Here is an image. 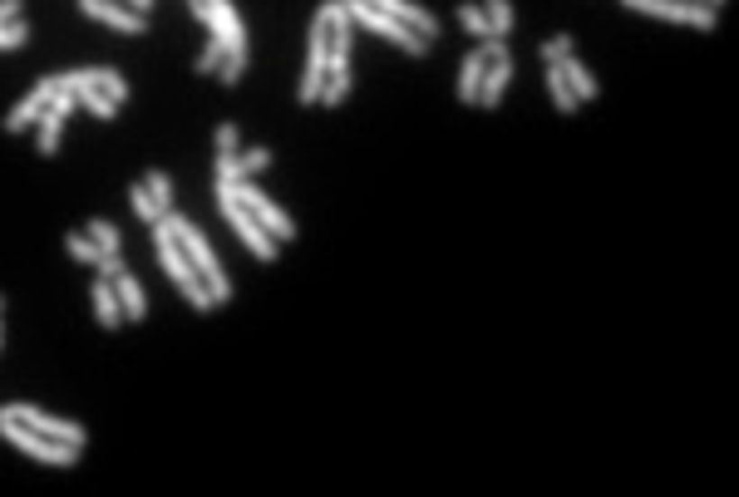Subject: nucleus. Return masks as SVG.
Segmentation results:
<instances>
[{
  "instance_id": "nucleus-26",
  "label": "nucleus",
  "mask_w": 739,
  "mask_h": 497,
  "mask_svg": "<svg viewBox=\"0 0 739 497\" xmlns=\"http://www.w3.org/2000/svg\"><path fill=\"white\" fill-rule=\"evenodd\" d=\"M345 94H351V69H345V74H325V84H321V104H325V109H335Z\"/></svg>"
},
{
  "instance_id": "nucleus-3",
  "label": "nucleus",
  "mask_w": 739,
  "mask_h": 497,
  "mask_svg": "<svg viewBox=\"0 0 739 497\" xmlns=\"http://www.w3.org/2000/svg\"><path fill=\"white\" fill-rule=\"evenodd\" d=\"M0 438H10L20 453L50 463V468H69V463H79V448H74V443H59V438H50V433L20 424V419H10V414H0Z\"/></svg>"
},
{
  "instance_id": "nucleus-37",
  "label": "nucleus",
  "mask_w": 739,
  "mask_h": 497,
  "mask_svg": "<svg viewBox=\"0 0 739 497\" xmlns=\"http://www.w3.org/2000/svg\"><path fill=\"white\" fill-rule=\"evenodd\" d=\"M0 311H5V295H0Z\"/></svg>"
},
{
  "instance_id": "nucleus-15",
  "label": "nucleus",
  "mask_w": 739,
  "mask_h": 497,
  "mask_svg": "<svg viewBox=\"0 0 739 497\" xmlns=\"http://www.w3.org/2000/svg\"><path fill=\"white\" fill-rule=\"evenodd\" d=\"M557 69H562V79H567V89H572L577 94V104H591V99H597V79H591V69L582 65V59H577V55H567V59H557Z\"/></svg>"
},
{
  "instance_id": "nucleus-34",
  "label": "nucleus",
  "mask_w": 739,
  "mask_h": 497,
  "mask_svg": "<svg viewBox=\"0 0 739 497\" xmlns=\"http://www.w3.org/2000/svg\"><path fill=\"white\" fill-rule=\"evenodd\" d=\"M20 15V0H0V25H5V20H15Z\"/></svg>"
},
{
  "instance_id": "nucleus-36",
  "label": "nucleus",
  "mask_w": 739,
  "mask_h": 497,
  "mask_svg": "<svg viewBox=\"0 0 739 497\" xmlns=\"http://www.w3.org/2000/svg\"><path fill=\"white\" fill-rule=\"evenodd\" d=\"M700 5H710V10H720V5H725V0H700Z\"/></svg>"
},
{
  "instance_id": "nucleus-28",
  "label": "nucleus",
  "mask_w": 739,
  "mask_h": 497,
  "mask_svg": "<svg viewBox=\"0 0 739 497\" xmlns=\"http://www.w3.org/2000/svg\"><path fill=\"white\" fill-rule=\"evenodd\" d=\"M20 45H30V25L25 20H5V25H0V50H20Z\"/></svg>"
},
{
  "instance_id": "nucleus-19",
  "label": "nucleus",
  "mask_w": 739,
  "mask_h": 497,
  "mask_svg": "<svg viewBox=\"0 0 739 497\" xmlns=\"http://www.w3.org/2000/svg\"><path fill=\"white\" fill-rule=\"evenodd\" d=\"M129 207H133V217H139V221H148V227H153V221L163 217V207H158V197L148 193L143 183H133V187H129Z\"/></svg>"
},
{
  "instance_id": "nucleus-29",
  "label": "nucleus",
  "mask_w": 739,
  "mask_h": 497,
  "mask_svg": "<svg viewBox=\"0 0 739 497\" xmlns=\"http://www.w3.org/2000/svg\"><path fill=\"white\" fill-rule=\"evenodd\" d=\"M459 25H463V30H469V35H473V40H483V35H493V30H488V20H483V10H479V5H459Z\"/></svg>"
},
{
  "instance_id": "nucleus-27",
  "label": "nucleus",
  "mask_w": 739,
  "mask_h": 497,
  "mask_svg": "<svg viewBox=\"0 0 739 497\" xmlns=\"http://www.w3.org/2000/svg\"><path fill=\"white\" fill-rule=\"evenodd\" d=\"M143 187L158 197V207H163V212H173V183H168V173H158V167H153V173L143 177Z\"/></svg>"
},
{
  "instance_id": "nucleus-30",
  "label": "nucleus",
  "mask_w": 739,
  "mask_h": 497,
  "mask_svg": "<svg viewBox=\"0 0 739 497\" xmlns=\"http://www.w3.org/2000/svg\"><path fill=\"white\" fill-rule=\"evenodd\" d=\"M567 55H577V40L572 35H552L543 45V65H557V59H567Z\"/></svg>"
},
{
  "instance_id": "nucleus-13",
  "label": "nucleus",
  "mask_w": 739,
  "mask_h": 497,
  "mask_svg": "<svg viewBox=\"0 0 739 497\" xmlns=\"http://www.w3.org/2000/svg\"><path fill=\"white\" fill-rule=\"evenodd\" d=\"M94 311H99L104 330H119L123 325V305H119V291H114L109 276H94Z\"/></svg>"
},
{
  "instance_id": "nucleus-24",
  "label": "nucleus",
  "mask_w": 739,
  "mask_h": 497,
  "mask_svg": "<svg viewBox=\"0 0 739 497\" xmlns=\"http://www.w3.org/2000/svg\"><path fill=\"white\" fill-rule=\"evenodd\" d=\"M483 20H488V30H493V35H508V30H513V5H508V0H483Z\"/></svg>"
},
{
  "instance_id": "nucleus-32",
  "label": "nucleus",
  "mask_w": 739,
  "mask_h": 497,
  "mask_svg": "<svg viewBox=\"0 0 739 497\" xmlns=\"http://www.w3.org/2000/svg\"><path fill=\"white\" fill-rule=\"evenodd\" d=\"M271 163V153L267 148H247V153H237V167H242V177H251V173H261V167Z\"/></svg>"
},
{
  "instance_id": "nucleus-31",
  "label": "nucleus",
  "mask_w": 739,
  "mask_h": 497,
  "mask_svg": "<svg viewBox=\"0 0 739 497\" xmlns=\"http://www.w3.org/2000/svg\"><path fill=\"white\" fill-rule=\"evenodd\" d=\"M99 89L109 94L114 104H123V99H129V79H123L119 69H104V74H99Z\"/></svg>"
},
{
  "instance_id": "nucleus-14",
  "label": "nucleus",
  "mask_w": 739,
  "mask_h": 497,
  "mask_svg": "<svg viewBox=\"0 0 739 497\" xmlns=\"http://www.w3.org/2000/svg\"><path fill=\"white\" fill-rule=\"evenodd\" d=\"M114 281V291H119V305H123V321H143L148 315V301H143V285L133 281V271L123 267L119 276H109Z\"/></svg>"
},
{
  "instance_id": "nucleus-17",
  "label": "nucleus",
  "mask_w": 739,
  "mask_h": 497,
  "mask_svg": "<svg viewBox=\"0 0 739 497\" xmlns=\"http://www.w3.org/2000/svg\"><path fill=\"white\" fill-rule=\"evenodd\" d=\"M483 69H488V55H483V50H473V55L463 59V69H459V99H463V104H473V99H479Z\"/></svg>"
},
{
  "instance_id": "nucleus-35",
  "label": "nucleus",
  "mask_w": 739,
  "mask_h": 497,
  "mask_svg": "<svg viewBox=\"0 0 739 497\" xmlns=\"http://www.w3.org/2000/svg\"><path fill=\"white\" fill-rule=\"evenodd\" d=\"M129 10H139V15H148V10H153V0H129Z\"/></svg>"
},
{
  "instance_id": "nucleus-22",
  "label": "nucleus",
  "mask_w": 739,
  "mask_h": 497,
  "mask_svg": "<svg viewBox=\"0 0 739 497\" xmlns=\"http://www.w3.org/2000/svg\"><path fill=\"white\" fill-rule=\"evenodd\" d=\"M94 237V247L104 251V257H109V251H123V237H119V227H114V221H104V217H94L89 227H84Z\"/></svg>"
},
{
  "instance_id": "nucleus-33",
  "label": "nucleus",
  "mask_w": 739,
  "mask_h": 497,
  "mask_svg": "<svg viewBox=\"0 0 739 497\" xmlns=\"http://www.w3.org/2000/svg\"><path fill=\"white\" fill-rule=\"evenodd\" d=\"M217 153H237V123H222L217 129Z\"/></svg>"
},
{
  "instance_id": "nucleus-8",
  "label": "nucleus",
  "mask_w": 739,
  "mask_h": 497,
  "mask_svg": "<svg viewBox=\"0 0 739 497\" xmlns=\"http://www.w3.org/2000/svg\"><path fill=\"white\" fill-rule=\"evenodd\" d=\"M0 414L20 419V424L50 433V438H59V443H74V448H84V438H89V433H84V424H74V419H55V414H45V409H35V404H5Z\"/></svg>"
},
{
  "instance_id": "nucleus-20",
  "label": "nucleus",
  "mask_w": 739,
  "mask_h": 497,
  "mask_svg": "<svg viewBox=\"0 0 739 497\" xmlns=\"http://www.w3.org/2000/svg\"><path fill=\"white\" fill-rule=\"evenodd\" d=\"M543 79H547V94H552V104H557V109H562V113H577V94L567 89L562 69H557V65H547V74H543Z\"/></svg>"
},
{
  "instance_id": "nucleus-18",
  "label": "nucleus",
  "mask_w": 739,
  "mask_h": 497,
  "mask_svg": "<svg viewBox=\"0 0 739 497\" xmlns=\"http://www.w3.org/2000/svg\"><path fill=\"white\" fill-rule=\"evenodd\" d=\"M242 74H247V45H227V59L217 65V79L222 89H232V84H242Z\"/></svg>"
},
{
  "instance_id": "nucleus-10",
  "label": "nucleus",
  "mask_w": 739,
  "mask_h": 497,
  "mask_svg": "<svg viewBox=\"0 0 739 497\" xmlns=\"http://www.w3.org/2000/svg\"><path fill=\"white\" fill-rule=\"evenodd\" d=\"M365 5L385 10L389 20H399V25H405V30H415V35H424V40H439V20L429 15L424 5H415V0H365Z\"/></svg>"
},
{
  "instance_id": "nucleus-12",
  "label": "nucleus",
  "mask_w": 739,
  "mask_h": 497,
  "mask_svg": "<svg viewBox=\"0 0 739 497\" xmlns=\"http://www.w3.org/2000/svg\"><path fill=\"white\" fill-rule=\"evenodd\" d=\"M508 79H513V50H503V55H493L488 59V69H483V84H479V109H498V99H503V89H508Z\"/></svg>"
},
{
  "instance_id": "nucleus-21",
  "label": "nucleus",
  "mask_w": 739,
  "mask_h": 497,
  "mask_svg": "<svg viewBox=\"0 0 739 497\" xmlns=\"http://www.w3.org/2000/svg\"><path fill=\"white\" fill-rule=\"evenodd\" d=\"M74 99L84 104V109L89 113H99V119H114V113H119V104L109 99V94L104 89H94V84H84V89H74Z\"/></svg>"
},
{
  "instance_id": "nucleus-6",
  "label": "nucleus",
  "mask_w": 739,
  "mask_h": 497,
  "mask_svg": "<svg viewBox=\"0 0 739 497\" xmlns=\"http://www.w3.org/2000/svg\"><path fill=\"white\" fill-rule=\"evenodd\" d=\"M227 193H232V197H237V203H242V207H247V212H251V217H257V221H261V227H267V231H271V237H277V241H291V237H296V221H291L287 212H281V207H277V203H267V197H261V193H257V187H251V183H247V177H242V183H227Z\"/></svg>"
},
{
  "instance_id": "nucleus-23",
  "label": "nucleus",
  "mask_w": 739,
  "mask_h": 497,
  "mask_svg": "<svg viewBox=\"0 0 739 497\" xmlns=\"http://www.w3.org/2000/svg\"><path fill=\"white\" fill-rule=\"evenodd\" d=\"M65 247H69V257H74V261H89V267H99V261H104V251L94 247L89 231H65Z\"/></svg>"
},
{
  "instance_id": "nucleus-7",
  "label": "nucleus",
  "mask_w": 739,
  "mask_h": 497,
  "mask_svg": "<svg viewBox=\"0 0 739 497\" xmlns=\"http://www.w3.org/2000/svg\"><path fill=\"white\" fill-rule=\"evenodd\" d=\"M631 10L641 15H661V20H675V25H695V30H715V10L700 5V0H626Z\"/></svg>"
},
{
  "instance_id": "nucleus-4",
  "label": "nucleus",
  "mask_w": 739,
  "mask_h": 497,
  "mask_svg": "<svg viewBox=\"0 0 739 497\" xmlns=\"http://www.w3.org/2000/svg\"><path fill=\"white\" fill-rule=\"evenodd\" d=\"M217 212H222V217H227V221H232V231H237V237H242V241H247V251H251V257H261V261H277V251H281V241H277V237H271V231H267V227H261V221H257V217H251V212H247V207H242V203H237V197H232V193H227V183H217Z\"/></svg>"
},
{
  "instance_id": "nucleus-2",
  "label": "nucleus",
  "mask_w": 739,
  "mask_h": 497,
  "mask_svg": "<svg viewBox=\"0 0 739 497\" xmlns=\"http://www.w3.org/2000/svg\"><path fill=\"white\" fill-rule=\"evenodd\" d=\"M153 247H158V261H163V271H168V281L178 285V291L187 295V305L193 311H213V295H207V285L203 276L193 271V261L183 257V247H178V237L163 227V217L153 221Z\"/></svg>"
},
{
  "instance_id": "nucleus-11",
  "label": "nucleus",
  "mask_w": 739,
  "mask_h": 497,
  "mask_svg": "<svg viewBox=\"0 0 739 497\" xmlns=\"http://www.w3.org/2000/svg\"><path fill=\"white\" fill-rule=\"evenodd\" d=\"M79 10L89 20H99V25L123 30V35H143L148 30V15H139V10H129V5H114V0H79Z\"/></svg>"
},
{
  "instance_id": "nucleus-9",
  "label": "nucleus",
  "mask_w": 739,
  "mask_h": 497,
  "mask_svg": "<svg viewBox=\"0 0 739 497\" xmlns=\"http://www.w3.org/2000/svg\"><path fill=\"white\" fill-rule=\"evenodd\" d=\"M55 89H59V74H50V79H40V84H35V89H30V94H25V99H20V104H15V109H10V113H5V133H25V129H30V123H35V119H40V113H45V109H50V99H55Z\"/></svg>"
},
{
  "instance_id": "nucleus-16",
  "label": "nucleus",
  "mask_w": 739,
  "mask_h": 497,
  "mask_svg": "<svg viewBox=\"0 0 739 497\" xmlns=\"http://www.w3.org/2000/svg\"><path fill=\"white\" fill-rule=\"evenodd\" d=\"M65 119H69V113H65V109H55V104H50V109L35 119V148H40L45 158H55L59 133H65Z\"/></svg>"
},
{
  "instance_id": "nucleus-25",
  "label": "nucleus",
  "mask_w": 739,
  "mask_h": 497,
  "mask_svg": "<svg viewBox=\"0 0 739 497\" xmlns=\"http://www.w3.org/2000/svg\"><path fill=\"white\" fill-rule=\"evenodd\" d=\"M227 59V40L222 35H207V45H203V55H197V74H217V65Z\"/></svg>"
},
{
  "instance_id": "nucleus-5",
  "label": "nucleus",
  "mask_w": 739,
  "mask_h": 497,
  "mask_svg": "<svg viewBox=\"0 0 739 497\" xmlns=\"http://www.w3.org/2000/svg\"><path fill=\"white\" fill-rule=\"evenodd\" d=\"M345 15L351 20H360L365 30H375V35H385V40H395L405 55H429V40H419L415 30H405L399 20H389L385 10H375V5H365V0H345Z\"/></svg>"
},
{
  "instance_id": "nucleus-1",
  "label": "nucleus",
  "mask_w": 739,
  "mask_h": 497,
  "mask_svg": "<svg viewBox=\"0 0 739 497\" xmlns=\"http://www.w3.org/2000/svg\"><path fill=\"white\" fill-rule=\"evenodd\" d=\"M163 227L178 237V247H183V257L193 261V271L203 276L207 285V295H213V305H227L232 301V281H227V271H222V261H217V251L207 247V237L193 227L183 212H163Z\"/></svg>"
}]
</instances>
